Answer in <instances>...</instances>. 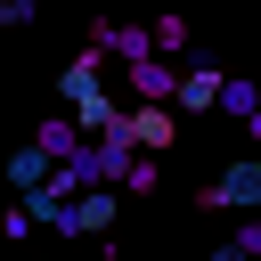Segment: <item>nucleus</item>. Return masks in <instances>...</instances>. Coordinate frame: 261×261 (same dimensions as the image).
Listing matches in <instances>:
<instances>
[{
  "mask_svg": "<svg viewBox=\"0 0 261 261\" xmlns=\"http://www.w3.org/2000/svg\"><path fill=\"white\" fill-rule=\"evenodd\" d=\"M114 212H122V179H82V196H73V228H82V237H106Z\"/></svg>",
  "mask_w": 261,
  "mask_h": 261,
  "instance_id": "f257e3e1",
  "label": "nucleus"
},
{
  "mask_svg": "<svg viewBox=\"0 0 261 261\" xmlns=\"http://www.w3.org/2000/svg\"><path fill=\"white\" fill-rule=\"evenodd\" d=\"M220 82H228V73H220L212 57H196V73H171V106H179V114H204V106H220Z\"/></svg>",
  "mask_w": 261,
  "mask_h": 261,
  "instance_id": "f03ea898",
  "label": "nucleus"
},
{
  "mask_svg": "<svg viewBox=\"0 0 261 261\" xmlns=\"http://www.w3.org/2000/svg\"><path fill=\"white\" fill-rule=\"evenodd\" d=\"M171 139H179V114H171L163 98H147V106H130V147H139V155H163Z\"/></svg>",
  "mask_w": 261,
  "mask_h": 261,
  "instance_id": "7ed1b4c3",
  "label": "nucleus"
},
{
  "mask_svg": "<svg viewBox=\"0 0 261 261\" xmlns=\"http://www.w3.org/2000/svg\"><path fill=\"white\" fill-rule=\"evenodd\" d=\"M196 204H228V212H245V204H261V163H228Z\"/></svg>",
  "mask_w": 261,
  "mask_h": 261,
  "instance_id": "20e7f679",
  "label": "nucleus"
},
{
  "mask_svg": "<svg viewBox=\"0 0 261 261\" xmlns=\"http://www.w3.org/2000/svg\"><path fill=\"white\" fill-rule=\"evenodd\" d=\"M57 163H65V155H49V147H41V139H33V147H16V155H8V188H16V196H24V188H41V179H49V171H57Z\"/></svg>",
  "mask_w": 261,
  "mask_h": 261,
  "instance_id": "39448f33",
  "label": "nucleus"
},
{
  "mask_svg": "<svg viewBox=\"0 0 261 261\" xmlns=\"http://www.w3.org/2000/svg\"><path fill=\"white\" fill-rule=\"evenodd\" d=\"M130 90H139V98H163V106H171V73H163V65H130Z\"/></svg>",
  "mask_w": 261,
  "mask_h": 261,
  "instance_id": "423d86ee",
  "label": "nucleus"
},
{
  "mask_svg": "<svg viewBox=\"0 0 261 261\" xmlns=\"http://www.w3.org/2000/svg\"><path fill=\"white\" fill-rule=\"evenodd\" d=\"M220 106H228V114H245V122H253V90H245V82H220Z\"/></svg>",
  "mask_w": 261,
  "mask_h": 261,
  "instance_id": "0eeeda50",
  "label": "nucleus"
}]
</instances>
